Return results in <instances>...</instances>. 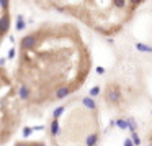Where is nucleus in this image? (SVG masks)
<instances>
[{"mask_svg": "<svg viewBox=\"0 0 152 146\" xmlns=\"http://www.w3.org/2000/svg\"><path fill=\"white\" fill-rule=\"evenodd\" d=\"M124 146H136V145H134V141H132L131 138H126L124 139Z\"/></svg>", "mask_w": 152, "mask_h": 146, "instance_id": "nucleus-22", "label": "nucleus"}, {"mask_svg": "<svg viewBox=\"0 0 152 146\" xmlns=\"http://www.w3.org/2000/svg\"><path fill=\"white\" fill-rule=\"evenodd\" d=\"M15 146H33V145H30V143H18V145H15Z\"/></svg>", "mask_w": 152, "mask_h": 146, "instance_id": "nucleus-24", "label": "nucleus"}, {"mask_svg": "<svg viewBox=\"0 0 152 146\" xmlns=\"http://www.w3.org/2000/svg\"><path fill=\"white\" fill-rule=\"evenodd\" d=\"M18 95H20V99H21V100H28V99L31 97V92H30V89H28L26 84H21V86H20Z\"/></svg>", "mask_w": 152, "mask_h": 146, "instance_id": "nucleus-5", "label": "nucleus"}, {"mask_svg": "<svg viewBox=\"0 0 152 146\" xmlns=\"http://www.w3.org/2000/svg\"><path fill=\"white\" fill-rule=\"evenodd\" d=\"M25 28H26L25 17H23V15H18V17H17V25H15V30H17V31H23Z\"/></svg>", "mask_w": 152, "mask_h": 146, "instance_id": "nucleus-7", "label": "nucleus"}, {"mask_svg": "<svg viewBox=\"0 0 152 146\" xmlns=\"http://www.w3.org/2000/svg\"><path fill=\"white\" fill-rule=\"evenodd\" d=\"M0 5H2V10H4V13L8 10V0H0Z\"/></svg>", "mask_w": 152, "mask_h": 146, "instance_id": "nucleus-19", "label": "nucleus"}, {"mask_svg": "<svg viewBox=\"0 0 152 146\" xmlns=\"http://www.w3.org/2000/svg\"><path fill=\"white\" fill-rule=\"evenodd\" d=\"M131 139L134 141V145H136V146H139V145H141V138H139V135H137V133H131Z\"/></svg>", "mask_w": 152, "mask_h": 146, "instance_id": "nucleus-15", "label": "nucleus"}, {"mask_svg": "<svg viewBox=\"0 0 152 146\" xmlns=\"http://www.w3.org/2000/svg\"><path fill=\"white\" fill-rule=\"evenodd\" d=\"M136 49L141 51V53H152V46L144 44V43H136Z\"/></svg>", "mask_w": 152, "mask_h": 146, "instance_id": "nucleus-8", "label": "nucleus"}, {"mask_svg": "<svg viewBox=\"0 0 152 146\" xmlns=\"http://www.w3.org/2000/svg\"><path fill=\"white\" fill-rule=\"evenodd\" d=\"M57 133H59V120L53 118V122H51V136H56Z\"/></svg>", "mask_w": 152, "mask_h": 146, "instance_id": "nucleus-10", "label": "nucleus"}, {"mask_svg": "<svg viewBox=\"0 0 152 146\" xmlns=\"http://www.w3.org/2000/svg\"><path fill=\"white\" fill-rule=\"evenodd\" d=\"M105 100L110 103V105H118V103L121 102V89H119V86L111 84V86L106 87Z\"/></svg>", "mask_w": 152, "mask_h": 146, "instance_id": "nucleus-1", "label": "nucleus"}, {"mask_svg": "<svg viewBox=\"0 0 152 146\" xmlns=\"http://www.w3.org/2000/svg\"><path fill=\"white\" fill-rule=\"evenodd\" d=\"M128 125H129L131 133H136V120L134 118H128Z\"/></svg>", "mask_w": 152, "mask_h": 146, "instance_id": "nucleus-14", "label": "nucleus"}, {"mask_svg": "<svg viewBox=\"0 0 152 146\" xmlns=\"http://www.w3.org/2000/svg\"><path fill=\"white\" fill-rule=\"evenodd\" d=\"M100 92H102V89H100L98 86L92 87V89H90V97H96V95H100Z\"/></svg>", "mask_w": 152, "mask_h": 146, "instance_id": "nucleus-13", "label": "nucleus"}, {"mask_svg": "<svg viewBox=\"0 0 152 146\" xmlns=\"http://www.w3.org/2000/svg\"><path fill=\"white\" fill-rule=\"evenodd\" d=\"M141 2H142V0H129V4H131L132 8H136L137 5H141Z\"/></svg>", "mask_w": 152, "mask_h": 146, "instance_id": "nucleus-20", "label": "nucleus"}, {"mask_svg": "<svg viewBox=\"0 0 152 146\" xmlns=\"http://www.w3.org/2000/svg\"><path fill=\"white\" fill-rule=\"evenodd\" d=\"M96 74H98V76H103V74H105V67H102V66H96Z\"/></svg>", "mask_w": 152, "mask_h": 146, "instance_id": "nucleus-21", "label": "nucleus"}, {"mask_svg": "<svg viewBox=\"0 0 152 146\" xmlns=\"http://www.w3.org/2000/svg\"><path fill=\"white\" fill-rule=\"evenodd\" d=\"M38 44V33L33 35H26V36L21 40V51H28V49H33L34 46Z\"/></svg>", "mask_w": 152, "mask_h": 146, "instance_id": "nucleus-2", "label": "nucleus"}, {"mask_svg": "<svg viewBox=\"0 0 152 146\" xmlns=\"http://www.w3.org/2000/svg\"><path fill=\"white\" fill-rule=\"evenodd\" d=\"M15 56H17V51H15V48H10V49H8V56H7V59H13Z\"/></svg>", "mask_w": 152, "mask_h": 146, "instance_id": "nucleus-18", "label": "nucleus"}, {"mask_svg": "<svg viewBox=\"0 0 152 146\" xmlns=\"http://www.w3.org/2000/svg\"><path fill=\"white\" fill-rule=\"evenodd\" d=\"M113 2H115V5L118 8H124L126 7V0H113Z\"/></svg>", "mask_w": 152, "mask_h": 146, "instance_id": "nucleus-16", "label": "nucleus"}, {"mask_svg": "<svg viewBox=\"0 0 152 146\" xmlns=\"http://www.w3.org/2000/svg\"><path fill=\"white\" fill-rule=\"evenodd\" d=\"M72 92V89H70V87H67V86H62V87H59V89L56 90V94H54V97H56V99H66L67 95H69V94Z\"/></svg>", "mask_w": 152, "mask_h": 146, "instance_id": "nucleus-4", "label": "nucleus"}, {"mask_svg": "<svg viewBox=\"0 0 152 146\" xmlns=\"http://www.w3.org/2000/svg\"><path fill=\"white\" fill-rule=\"evenodd\" d=\"M98 143V135L96 133H92V135L87 136V146H96Z\"/></svg>", "mask_w": 152, "mask_h": 146, "instance_id": "nucleus-9", "label": "nucleus"}, {"mask_svg": "<svg viewBox=\"0 0 152 146\" xmlns=\"http://www.w3.org/2000/svg\"><path fill=\"white\" fill-rule=\"evenodd\" d=\"M8 27H10V17H8V13L5 12V13L2 15V18H0V31H2V35H7Z\"/></svg>", "mask_w": 152, "mask_h": 146, "instance_id": "nucleus-3", "label": "nucleus"}, {"mask_svg": "<svg viewBox=\"0 0 152 146\" xmlns=\"http://www.w3.org/2000/svg\"><path fill=\"white\" fill-rule=\"evenodd\" d=\"M33 131H34L33 128H30V126H25V128H23V136H26V138H28V136H30Z\"/></svg>", "mask_w": 152, "mask_h": 146, "instance_id": "nucleus-17", "label": "nucleus"}, {"mask_svg": "<svg viewBox=\"0 0 152 146\" xmlns=\"http://www.w3.org/2000/svg\"><path fill=\"white\" fill-rule=\"evenodd\" d=\"M115 123H116V126H118V128H121V130H126V128H129V125H128V120L118 118Z\"/></svg>", "mask_w": 152, "mask_h": 146, "instance_id": "nucleus-11", "label": "nucleus"}, {"mask_svg": "<svg viewBox=\"0 0 152 146\" xmlns=\"http://www.w3.org/2000/svg\"><path fill=\"white\" fill-rule=\"evenodd\" d=\"M64 110H66V107H57V108L53 112V118H56V120H57V118H59V117L64 113Z\"/></svg>", "mask_w": 152, "mask_h": 146, "instance_id": "nucleus-12", "label": "nucleus"}, {"mask_svg": "<svg viewBox=\"0 0 152 146\" xmlns=\"http://www.w3.org/2000/svg\"><path fill=\"white\" fill-rule=\"evenodd\" d=\"M82 103H83V107L85 108H88V110H96V103H95V100H93V97H83L82 99Z\"/></svg>", "mask_w": 152, "mask_h": 146, "instance_id": "nucleus-6", "label": "nucleus"}, {"mask_svg": "<svg viewBox=\"0 0 152 146\" xmlns=\"http://www.w3.org/2000/svg\"><path fill=\"white\" fill-rule=\"evenodd\" d=\"M33 146H44V143H33Z\"/></svg>", "mask_w": 152, "mask_h": 146, "instance_id": "nucleus-25", "label": "nucleus"}, {"mask_svg": "<svg viewBox=\"0 0 152 146\" xmlns=\"http://www.w3.org/2000/svg\"><path fill=\"white\" fill-rule=\"evenodd\" d=\"M43 128H44L43 125H36V126H33V130H34V131H38V130H43Z\"/></svg>", "mask_w": 152, "mask_h": 146, "instance_id": "nucleus-23", "label": "nucleus"}]
</instances>
